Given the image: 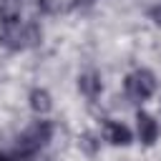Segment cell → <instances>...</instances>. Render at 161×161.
Instances as JSON below:
<instances>
[{"label": "cell", "instance_id": "cell-1", "mask_svg": "<svg viewBox=\"0 0 161 161\" xmlns=\"http://www.w3.org/2000/svg\"><path fill=\"white\" fill-rule=\"evenodd\" d=\"M40 38H43V33H40V28H38L35 23H28V25L15 23V25H3V28H0V45H5V48H10V50L30 48V45H35Z\"/></svg>", "mask_w": 161, "mask_h": 161}, {"label": "cell", "instance_id": "cell-2", "mask_svg": "<svg viewBox=\"0 0 161 161\" xmlns=\"http://www.w3.org/2000/svg\"><path fill=\"white\" fill-rule=\"evenodd\" d=\"M53 136V123L50 121H35L33 126H28L20 136H18V143H15V151L18 153H25V156H35Z\"/></svg>", "mask_w": 161, "mask_h": 161}, {"label": "cell", "instance_id": "cell-3", "mask_svg": "<svg viewBox=\"0 0 161 161\" xmlns=\"http://www.w3.org/2000/svg\"><path fill=\"white\" fill-rule=\"evenodd\" d=\"M123 88H126V96L133 103H143L156 93V75L151 70H146V68H138V70L126 75Z\"/></svg>", "mask_w": 161, "mask_h": 161}, {"label": "cell", "instance_id": "cell-4", "mask_svg": "<svg viewBox=\"0 0 161 161\" xmlns=\"http://www.w3.org/2000/svg\"><path fill=\"white\" fill-rule=\"evenodd\" d=\"M136 128H138L141 143H146V146H153L156 143V138H158V123H156V118L151 113L138 111L136 113Z\"/></svg>", "mask_w": 161, "mask_h": 161}, {"label": "cell", "instance_id": "cell-5", "mask_svg": "<svg viewBox=\"0 0 161 161\" xmlns=\"http://www.w3.org/2000/svg\"><path fill=\"white\" fill-rule=\"evenodd\" d=\"M103 138L108 141V143H113V146H128L131 143V131H128V126H123L121 121H106L103 123Z\"/></svg>", "mask_w": 161, "mask_h": 161}, {"label": "cell", "instance_id": "cell-6", "mask_svg": "<svg viewBox=\"0 0 161 161\" xmlns=\"http://www.w3.org/2000/svg\"><path fill=\"white\" fill-rule=\"evenodd\" d=\"M78 91L88 98V101H93V98H98L101 96V91H103V83H101V75L96 73V70H88V73H80L78 75Z\"/></svg>", "mask_w": 161, "mask_h": 161}, {"label": "cell", "instance_id": "cell-7", "mask_svg": "<svg viewBox=\"0 0 161 161\" xmlns=\"http://www.w3.org/2000/svg\"><path fill=\"white\" fill-rule=\"evenodd\" d=\"M20 10H23V0H0V23L3 25L20 23Z\"/></svg>", "mask_w": 161, "mask_h": 161}, {"label": "cell", "instance_id": "cell-8", "mask_svg": "<svg viewBox=\"0 0 161 161\" xmlns=\"http://www.w3.org/2000/svg\"><path fill=\"white\" fill-rule=\"evenodd\" d=\"M30 108L35 111V113H48L50 108H53V98H50V93L45 91V88H33L30 91Z\"/></svg>", "mask_w": 161, "mask_h": 161}, {"label": "cell", "instance_id": "cell-9", "mask_svg": "<svg viewBox=\"0 0 161 161\" xmlns=\"http://www.w3.org/2000/svg\"><path fill=\"white\" fill-rule=\"evenodd\" d=\"M10 161H33V156H25V153H18V151H15V156H13Z\"/></svg>", "mask_w": 161, "mask_h": 161}, {"label": "cell", "instance_id": "cell-10", "mask_svg": "<svg viewBox=\"0 0 161 161\" xmlns=\"http://www.w3.org/2000/svg\"><path fill=\"white\" fill-rule=\"evenodd\" d=\"M151 18H153V20L161 25V8H153V10H151Z\"/></svg>", "mask_w": 161, "mask_h": 161}, {"label": "cell", "instance_id": "cell-11", "mask_svg": "<svg viewBox=\"0 0 161 161\" xmlns=\"http://www.w3.org/2000/svg\"><path fill=\"white\" fill-rule=\"evenodd\" d=\"M0 161H10V158H8V156H5L3 151H0Z\"/></svg>", "mask_w": 161, "mask_h": 161}, {"label": "cell", "instance_id": "cell-12", "mask_svg": "<svg viewBox=\"0 0 161 161\" xmlns=\"http://www.w3.org/2000/svg\"><path fill=\"white\" fill-rule=\"evenodd\" d=\"M91 3H93V0H91Z\"/></svg>", "mask_w": 161, "mask_h": 161}]
</instances>
